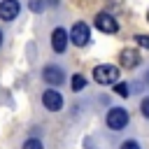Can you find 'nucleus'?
I'll list each match as a JSON object with an SVG mask.
<instances>
[{"label": "nucleus", "instance_id": "obj_16", "mask_svg": "<svg viewBox=\"0 0 149 149\" xmlns=\"http://www.w3.org/2000/svg\"><path fill=\"white\" fill-rule=\"evenodd\" d=\"M140 109H142V114H144V116L149 119V98H144V100H142V105H140Z\"/></svg>", "mask_w": 149, "mask_h": 149}, {"label": "nucleus", "instance_id": "obj_17", "mask_svg": "<svg viewBox=\"0 0 149 149\" xmlns=\"http://www.w3.org/2000/svg\"><path fill=\"white\" fill-rule=\"evenodd\" d=\"M144 81H147V84H149V72H147V74H144Z\"/></svg>", "mask_w": 149, "mask_h": 149}, {"label": "nucleus", "instance_id": "obj_2", "mask_svg": "<svg viewBox=\"0 0 149 149\" xmlns=\"http://www.w3.org/2000/svg\"><path fill=\"white\" fill-rule=\"evenodd\" d=\"M107 126L112 128V130H121V128H126L128 126V112L123 109V107H112L109 112H107Z\"/></svg>", "mask_w": 149, "mask_h": 149}, {"label": "nucleus", "instance_id": "obj_7", "mask_svg": "<svg viewBox=\"0 0 149 149\" xmlns=\"http://www.w3.org/2000/svg\"><path fill=\"white\" fill-rule=\"evenodd\" d=\"M42 79H44L47 84H56V86H58L65 77H63V70H61L58 65H47V68L42 70Z\"/></svg>", "mask_w": 149, "mask_h": 149}, {"label": "nucleus", "instance_id": "obj_3", "mask_svg": "<svg viewBox=\"0 0 149 149\" xmlns=\"http://www.w3.org/2000/svg\"><path fill=\"white\" fill-rule=\"evenodd\" d=\"M88 37H91V33H88V26L86 23H74L72 26V30H70V42L74 44V47H84V44H88Z\"/></svg>", "mask_w": 149, "mask_h": 149}, {"label": "nucleus", "instance_id": "obj_20", "mask_svg": "<svg viewBox=\"0 0 149 149\" xmlns=\"http://www.w3.org/2000/svg\"><path fill=\"white\" fill-rule=\"evenodd\" d=\"M147 21H149V12H147Z\"/></svg>", "mask_w": 149, "mask_h": 149}, {"label": "nucleus", "instance_id": "obj_19", "mask_svg": "<svg viewBox=\"0 0 149 149\" xmlns=\"http://www.w3.org/2000/svg\"><path fill=\"white\" fill-rule=\"evenodd\" d=\"M0 44H2V33H0Z\"/></svg>", "mask_w": 149, "mask_h": 149}, {"label": "nucleus", "instance_id": "obj_14", "mask_svg": "<svg viewBox=\"0 0 149 149\" xmlns=\"http://www.w3.org/2000/svg\"><path fill=\"white\" fill-rule=\"evenodd\" d=\"M30 9L33 12H42L44 9V0H30Z\"/></svg>", "mask_w": 149, "mask_h": 149}, {"label": "nucleus", "instance_id": "obj_18", "mask_svg": "<svg viewBox=\"0 0 149 149\" xmlns=\"http://www.w3.org/2000/svg\"><path fill=\"white\" fill-rule=\"evenodd\" d=\"M49 2H51V5H58V0H49Z\"/></svg>", "mask_w": 149, "mask_h": 149}, {"label": "nucleus", "instance_id": "obj_11", "mask_svg": "<svg viewBox=\"0 0 149 149\" xmlns=\"http://www.w3.org/2000/svg\"><path fill=\"white\" fill-rule=\"evenodd\" d=\"M70 86H72V91H81V88L86 86V79H84L81 74H74V77L70 79Z\"/></svg>", "mask_w": 149, "mask_h": 149}, {"label": "nucleus", "instance_id": "obj_13", "mask_svg": "<svg viewBox=\"0 0 149 149\" xmlns=\"http://www.w3.org/2000/svg\"><path fill=\"white\" fill-rule=\"evenodd\" d=\"M135 42H137L142 49H149V35H135Z\"/></svg>", "mask_w": 149, "mask_h": 149}, {"label": "nucleus", "instance_id": "obj_5", "mask_svg": "<svg viewBox=\"0 0 149 149\" xmlns=\"http://www.w3.org/2000/svg\"><path fill=\"white\" fill-rule=\"evenodd\" d=\"M42 102H44V107H47V109L58 112V109L63 107V95H61L56 88H47V91L42 93Z\"/></svg>", "mask_w": 149, "mask_h": 149}, {"label": "nucleus", "instance_id": "obj_6", "mask_svg": "<svg viewBox=\"0 0 149 149\" xmlns=\"http://www.w3.org/2000/svg\"><path fill=\"white\" fill-rule=\"evenodd\" d=\"M19 12H21L19 0H2V2H0V19L14 21V19L19 16Z\"/></svg>", "mask_w": 149, "mask_h": 149}, {"label": "nucleus", "instance_id": "obj_1", "mask_svg": "<svg viewBox=\"0 0 149 149\" xmlns=\"http://www.w3.org/2000/svg\"><path fill=\"white\" fill-rule=\"evenodd\" d=\"M93 79H95L98 84H102V86L116 84V81H119V68H116V65H109V63L95 65V68H93Z\"/></svg>", "mask_w": 149, "mask_h": 149}, {"label": "nucleus", "instance_id": "obj_8", "mask_svg": "<svg viewBox=\"0 0 149 149\" xmlns=\"http://www.w3.org/2000/svg\"><path fill=\"white\" fill-rule=\"evenodd\" d=\"M51 47H54V51H58V54L65 51V47H68V33H65L63 28H54V33H51Z\"/></svg>", "mask_w": 149, "mask_h": 149}, {"label": "nucleus", "instance_id": "obj_12", "mask_svg": "<svg viewBox=\"0 0 149 149\" xmlns=\"http://www.w3.org/2000/svg\"><path fill=\"white\" fill-rule=\"evenodd\" d=\"M23 149H44V147H42V142L37 137H30V140L23 142Z\"/></svg>", "mask_w": 149, "mask_h": 149}, {"label": "nucleus", "instance_id": "obj_10", "mask_svg": "<svg viewBox=\"0 0 149 149\" xmlns=\"http://www.w3.org/2000/svg\"><path fill=\"white\" fill-rule=\"evenodd\" d=\"M114 93H116V95H121V98H128V95H130V86H128L126 81H116Z\"/></svg>", "mask_w": 149, "mask_h": 149}, {"label": "nucleus", "instance_id": "obj_4", "mask_svg": "<svg viewBox=\"0 0 149 149\" xmlns=\"http://www.w3.org/2000/svg\"><path fill=\"white\" fill-rule=\"evenodd\" d=\"M93 23H95V28L98 30H102V33H116L119 30V23H116V19L112 16V14H105V12H100L95 19H93Z\"/></svg>", "mask_w": 149, "mask_h": 149}, {"label": "nucleus", "instance_id": "obj_15", "mask_svg": "<svg viewBox=\"0 0 149 149\" xmlns=\"http://www.w3.org/2000/svg\"><path fill=\"white\" fill-rule=\"evenodd\" d=\"M121 149H140V144H137L135 140H126V142L121 144Z\"/></svg>", "mask_w": 149, "mask_h": 149}, {"label": "nucleus", "instance_id": "obj_9", "mask_svg": "<svg viewBox=\"0 0 149 149\" xmlns=\"http://www.w3.org/2000/svg\"><path fill=\"white\" fill-rule=\"evenodd\" d=\"M119 61H121V65L123 68H137L140 65V51L137 49H123L121 51V56H119Z\"/></svg>", "mask_w": 149, "mask_h": 149}]
</instances>
